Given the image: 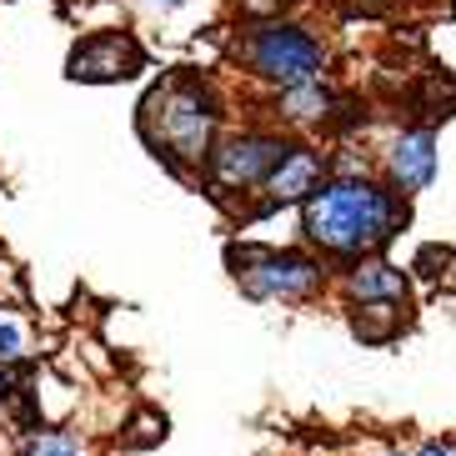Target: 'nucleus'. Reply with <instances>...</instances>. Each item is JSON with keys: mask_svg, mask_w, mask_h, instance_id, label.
Returning <instances> with one entry per match:
<instances>
[{"mask_svg": "<svg viewBox=\"0 0 456 456\" xmlns=\"http://www.w3.org/2000/svg\"><path fill=\"white\" fill-rule=\"evenodd\" d=\"M296 211H301V246L322 256L331 276L366 256H387V246L411 226V201L396 196L381 175L356 166L326 171V181Z\"/></svg>", "mask_w": 456, "mask_h": 456, "instance_id": "1", "label": "nucleus"}, {"mask_svg": "<svg viewBox=\"0 0 456 456\" xmlns=\"http://www.w3.org/2000/svg\"><path fill=\"white\" fill-rule=\"evenodd\" d=\"M221 121H226V95L206 70H171L166 81L151 86L135 110V131L146 151L181 181L201 175L211 146L221 141Z\"/></svg>", "mask_w": 456, "mask_h": 456, "instance_id": "2", "label": "nucleus"}, {"mask_svg": "<svg viewBox=\"0 0 456 456\" xmlns=\"http://www.w3.org/2000/svg\"><path fill=\"white\" fill-rule=\"evenodd\" d=\"M236 61H241V70L251 81L271 86V91H286V86L322 81L326 66H331V51H326V36L316 26H306V20L261 15L251 26H241Z\"/></svg>", "mask_w": 456, "mask_h": 456, "instance_id": "3", "label": "nucleus"}, {"mask_svg": "<svg viewBox=\"0 0 456 456\" xmlns=\"http://www.w3.org/2000/svg\"><path fill=\"white\" fill-rule=\"evenodd\" d=\"M226 266L246 301L261 306H311L331 291V266L306 246H226Z\"/></svg>", "mask_w": 456, "mask_h": 456, "instance_id": "4", "label": "nucleus"}, {"mask_svg": "<svg viewBox=\"0 0 456 456\" xmlns=\"http://www.w3.org/2000/svg\"><path fill=\"white\" fill-rule=\"evenodd\" d=\"M296 135L276 131V126H241V131H226L221 141L211 146L201 166V181L211 196H256L266 186V175L276 171L286 151H291Z\"/></svg>", "mask_w": 456, "mask_h": 456, "instance_id": "5", "label": "nucleus"}, {"mask_svg": "<svg viewBox=\"0 0 456 456\" xmlns=\"http://www.w3.org/2000/svg\"><path fill=\"white\" fill-rule=\"evenodd\" d=\"M141 70H146V51L131 30H91L66 55V76L81 86H116Z\"/></svg>", "mask_w": 456, "mask_h": 456, "instance_id": "6", "label": "nucleus"}, {"mask_svg": "<svg viewBox=\"0 0 456 456\" xmlns=\"http://www.w3.org/2000/svg\"><path fill=\"white\" fill-rule=\"evenodd\" d=\"M326 171H331L326 151L316 146V141H306V135H296L291 151H286L281 161H276V171L266 175V186L256 191L261 201L251 206V216H271V211H286V206H301L311 191L326 181Z\"/></svg>", "mask_w": 456, "mask_h": 456, "instance_id": "7", "label": "nucleus"}, {"mask_svg": "<svg viewBox=\"0 0 456 456\" xmlns=\"http://www.w3.org/2000/svg\"><path fill=\"white\" fill-rule=\"evenodd\" d=\"M436 166H442V156H436V131L431 126H402L387 141V151H381V181L396 196H406V201L431 191Z\"/></svg>", "mask_w": 456, "mask_h": 456, "instance_id": "8", "label": "nucleus"}, {"mask_svg": "<svg viewBox=\"0 0 456 456\" xmlns=\"http://www.w3.org/2000/svg\"><path fill=\"white\" fill-rule=\"evenodd\" d=\"M336 286L346 306H406L411 301V271L396 266L391 256H366L356 266L336 271Z\"/></svg>", "mask_w": 456, "mask_h": 456, "instance_id": "9", "label": "nucleus"}, {"mask_svg": "<svg viewBox=\"0 0 456 456\" xmlns=\"http://www.w3.org/2000/svg\"><path fill=\"white\" fill-rule=\"evenodd\" d=\"M336 106H341V91L331 86V76L306 86H286V91H271V121L276 131L296 135V131H331Z\"/></svg>", "mask_w": 456, "mask_h": 456, "instance_id": "10", "label": "nucleus"}, {"mask_svg": "<svg viewBox=\"0 0 456 456\" xmlns=\"http://www.w3.org/2000/svg\"><path fill=\"white\" fill-rule=\"evenodd\" d=\"M406 306H346V322L362 346H391L406 331Z\"/></svg>", "mask_w": 456, "mask_h": 456, "instance_id": "11", "label": "nucleus"}, {"mask_svg": "<svg viewBox=\"0 0 456 456\" xmlns=\"http://www.w3.org/2000/svg\"><path fill=\"white\" fill-rule=\"evenodd\" d=\"M20 456H91V446L70 427H36L20 436Z\"/></svg>", "mask_w": 456, "mask_h": 456, "instance_id": "12", "label": "nucleus"}, {"mask_svg": "<svg viewBox=\"0 0 456 456\" xmlns=\"http://www.w3.org/2000/svg\"><path fill=\"white\" fill-rule=\"evenodd\" d=\"M446 266H452V246H421V251H416V261L406 271H416V276H421V281H442L446 276Z\"/></svg>", "mask_w": 456, "mask_h": 456, "instance_id": "13", "label": "nucleus"}, {"mask_svg": "<svg viewBox=\"0 0 456 456\" xmlns=\"http://www.w3.org/2000/svg\"><path fill=\"white\" fill-rule=\"evenodd\" d=\"M0 366H26V326L0 316Z\"/></svg>", "mask_w": 456, "mask_h": 456, "instance_id": "14", "label": "nucleus"}, {"mask_svg": "<svg viewBox=\"0 0 456 456\" xmlns=\"http://www.w3.org/2000/svg\"><path fill=\"white\" fill-rule=\"evenodd\" d=\"M26 376H30V366H0V406L26 396Z\"/></svg>", "mask_w": 456, "mask_h": 456, "instance_id": "15", "label": "nucleus"}, {"mask_svg": "<svg viewBox=\"0 0 456 456\" xmlns=\"http://www.w3.org/2000/svg\"><path fill=\"white\" fill-rule=\"evenodd\" d=\"M411 456H456V442H427L421 452H411Z\"/></svg>", "mask_w": 456, "mask_h": 456, "instance_id": "16", "label": "nucleus"}, {"mask_svg": "<svg viewBox=\"0 0 456 456\" xmlns=\"http://www.w3.org/2000/svg\"><path fill=\"white\" fill-rule=\"evenodd\" d=\"M151 5H161V11H181L186 0H151Z\"/></svg>", "mask_w": 456, "mask_h": 456, "instance_id": "17", "label": "nucleus"}, {"mask_svg": "<svg viewBox=\"0 0 456 456\" xmlns=\"http://www.w3.org/2000/svg\"><path fill=\"white\" fill-rule=\"evenodd\" d=\"M387 456H411V452H402V446H391V452Z\"/></svg>", "mask_w": 456, "mask_h": 456, "instance_id": "18", "label": "nucleus"}]
</instances>
